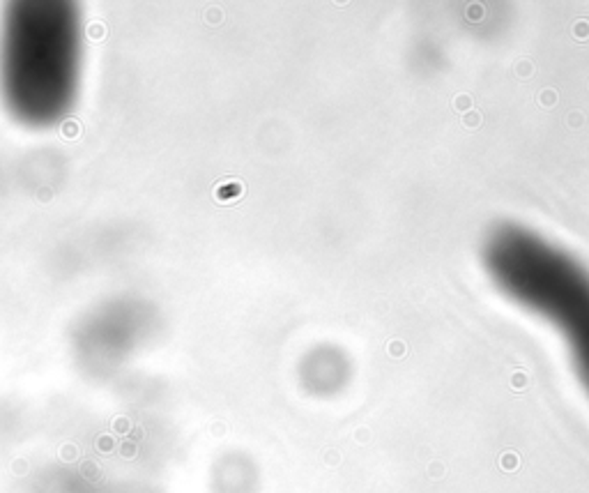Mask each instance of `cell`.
Instances as JSON below:
<instances>
[{
  "mask_svg": "<svg viewBox=\"0 0 589 493\" xmlns=\"http://www.w3.org/2000/svg\"><path fill=\"white\" fill-rule=\"evenodd\" d=\"M488 265L511 297L562 332L589 383V274L562 249L522 229L493 235Z\"/></svg>",
  "mask_w": 589,
  "mask_h": 493,
  "instance_id": "cell-1",
  "label": "cell"
}]
</instances>
